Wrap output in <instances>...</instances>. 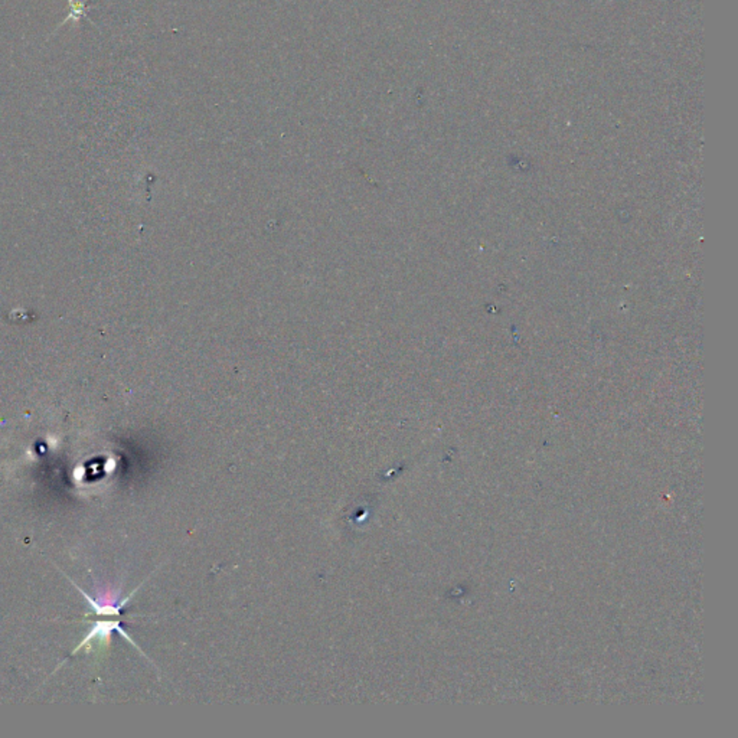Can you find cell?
<instances>
[{
	"instance_id": "6da1fadb",
	"label": "cell",
	"mask_w": 738,
	"mask_h": 738,
	"mask_svg": "<svg viewBox=\"0 0 738 738\" xmlns=\"http://www.w3.org/2000/svg\"><path fill=\"white\" fill-rule=\"evenodd\" d=\"M68 16L62 20V23L60 25V27H62V25L68 23L69 20L74 22L75 25H78V22L81 20V18H88V6H87V2L86 0H68ZM90 19V18H88ZM91 20V19H90Z\"/></svg>"
}]
</instances>
